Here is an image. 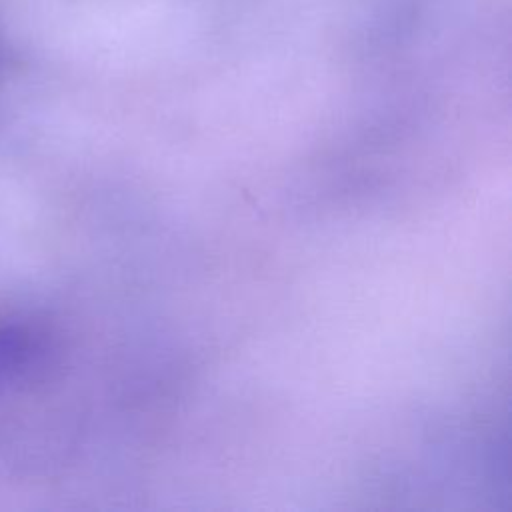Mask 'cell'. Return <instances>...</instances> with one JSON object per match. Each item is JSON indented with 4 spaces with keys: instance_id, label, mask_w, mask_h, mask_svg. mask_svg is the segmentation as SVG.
I'll use <instances>...</instances> for the list:
<instances>
[{
    "instance_id": "1",
    "label": "cell",
    "mask_w": 512,
    "mask_h": 512,
    "mask_svg": "<svg viewBox=\"0 0 512 512\" xmlns=\"http://www.w3.org/2000/svg\"><path fill=\"white\" fill-rule=\"evenodd\" d=\"M34 336L16 324H0V378H10L32 362Z\"/></svg>"
}]
</instances>
